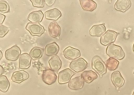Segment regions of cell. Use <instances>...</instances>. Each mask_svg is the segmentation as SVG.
<instances>
[{"label": "cell", "instance_id": "33", "mask_svg": "<svg viewBox=\"0 0 134 95\" xmlns=\"http://www.w3.org/2000/svg\"><path fill=\"white\" fill-rule=\"evenodd\" d=\"M133 51L134 52V43L133 45Z\"/></svg>", "mask_w": 134, "mask_h": 95}, {"label": "cell", "instance_id": "34", "mask_svg": "<svg viewBox=\"0 0 134 95\" xmlns=\"http://www.w3.org/2000/svg\"><path fill=\"white\" fill-rule=\"evenodd\" d=\"M132 95H134V91H133V94Z\"/></svg>", "mask_w": 134, "mask_h": 95}, {"label": "cell", "instance_id": "31", "mask_svg": "<svg viewBox=\"0 0 134 95\" xmlns=\"http://www.w3.org/2000/svg\"><path fill=\"white\" fill-rule=\"evenodd\" d=\"M0 75L1 76L4 72V69L0 65Z\"/></svg>", "mask_w": 134, "mask_h": 95}, {"label": "cell", "instance_id": "7", "mask_svg": "<svg viewBox=\"0 0 134 95\" xmlns=\"http://www.w3.org/2000/svg\"><path fill=\"white\" fill-rule=\"evenodd\" d=\"M42 79L45 84L51 85L54 83L57 79V76L55 73L50 69H46L43 71Z\"/></svg>", "mask_w": 134, "mask_h": 95}, {"label": "cell", "instance_id": "3", "mask_svg": "<svg viewBox=\"0 0 134 95\" xmlns=\"http://www.w3.org/2000/svg\"><path fill=\"white\" fill-rule=\"evenodd\" d=\"M25 28L32 36H41L44 31V27L38 23H28Z\"/></svg>", "mask_w": 134, "mask_h": 95}, {"label": "cell", "instance_id": "13", "mask_svg": "<svg viewBox=\"0 0 134 95\" xmlns=\"http://www.w3.org/2000/svg\"><path fill=\"white\" fill-rule=\"evenodd\" d=\"M31 59L30 56L27 53L21 54L19 58V68L26 69L29 68L31 64Z\"/></svg>", "mask_w": 134, "mask_h": 95}, {"label": "cell", "instance_id": "21", "mask_svg": "<svg viewBox=\"0 0 134 95\" xmlns=\"http://www.w3.org/2000/svg\"><path fill=\"white\" fill-rule=\"evenodd\" d=\"M80 4L84 10L92 11L95 9L97 7V4L92 0H80Z\"/></svg>", "mask_w": 134, "mask_h": 95}, {"label": "cell", "instance_id": "14", "mask_svg": "<svg viewBox=\"0 0 134 95\" xmlns=\"http://www.w3.org/2000/svg\"><path fill=\"white\" fill-rule=\"evenodd\" d=\"M48 31L50 35L52 37L58 38H59L61 32V28L55 21L51 22L48 27Z\"/></svg>", "mask_w": 134, "mask_h": 95}, {"label": "cell", "instance_id": "4", "mask_svg": "<svg viewBox=\"0 0 134 95\" xmlns=\"http://www.w3.org/2000/svg\"><path fill=\"white\" fill-rule=\"evenodd\" d=\"M119 33L111 30H108L100 38V42L104 45H107L114 42Z\"/></svg>", "mask_w": 134, "mask_h": 95}, {"label": "cell", "instance_id": "18", "mask_svg": "<svg viewBox=\"0 0 134 95\" xmlns=\"http://www.w3.org/2000/svg\"><path fill=\"white\" fill-rule=\"evenodd\" d=\"M59 50L58 45L55 42L47 44L45 46V54L48 56H51L57 54Z\"/></svg>", "mask_w": 134, "mask_h": 95}, {"label": "cell", "instance_id": "1", "mask_svg": "<svg viewBox=\"0 0 134 95\" xmlns=\"http://www.w3.org/2000/svg\"><path fill=\"white\" fill-rule=\"evenodd\" d=\"M106 52L109 57L118 60L123 59L125 56V53L120 46L111 44L107 47Z\"/></svg>", "mask_w": 134, "mask_h": 95}, {"label": "cell", "instance_id": "32", "mask_svg": "<svg viewBox=\"0 0 134 95\" xmlns=\"http://www.w3.org/2000/svg\"><path fill=\"white\" fill-rule=\"evenodd\" d=\"M2 57V53L1 51L0 50V60L1 59Z\"/></svg>", "mask_w": 134, "mask_h": 95}, {"label": "cell", "instance_id": "5", "mask_svg": "<svg viewBox=\"0 0 134 95\" xmlns=\"http://www.w3.org/2000/svg\"><path fill=\"white\" fill-rule=\"evenodd\" d=\"M88 64L83 58H80L72 61L70 64V67L76 72L83 71L87 67Z\"/></svg>", "mask_w": 134, "mask_h": 95}, {"label": "cell", "instance_id": "27", "mask_svg": "<svg viewBox=\"0 0 134 95\" xmlns=\"http://www.w3.org/2000/svg\"><path fill=\"white\" fill-rule=\"evenodd\" d=\"M32 5L38 8H42L44 6V1L43 0H30Z\"/></svg>", "mask_w": 134, "mask_h": 95}, {"label": "cell", "instance_id": "24", "mask_svg": "<svg viewBox=\"0 0 134 95\" xmlns=\"http://www.w3.org/2000/svg\"><path fill=\"white\" fill-rule=\"evenodd\" d=\"M10 86L9 82L7 77L4 75L0 77V90L3 92H6L8 90Z\"/></svg>", "mask_w": 134, "mask_h": 95}, {"label": "cell", "instance_id": "15", "mask_svg": "<svg viewBox=\"0 0 134 95\" xmlns=\"http://www.w3.org/2000/svg\"><path fill=\"white\" fill-rule=\"evenodd\" d=\"M131 5L130 0H118L115 3L114 7L116 10L123 12L128 9Z\"/></svg>", "mask_w": 134, "mask_h": 95}, {"label": "cell", "instance_id": "20", "mask_svg": "<svg viewBox=\"0 0 134 95\" xmlns=\"http://www.w3.org/2000/svg\"><path fill=\"white\" fill-rule=\"evenodd\" d=\"M61 15L60 11L56 8L48 10L44 13L46 18L51 20H57L60 17Z\"/></svg>", "mask_w": 134, "mask_h": 95}, {"label": "cell", "instance_id": "30", "mask_svg": "<svg viewBox=\"0 0 134 95\" xmlns=\"http://www.w3.org/2000/svg\"><path fill=\"white\" fill-rule=\"evenodd\" d=\"M5 18V16L1 14H0V24L1 25L4 21Z\"/></svg>", "mask_w": 134, "mask_h": 95}, {"label": "cell", "instance_id": "16", "mask_svg": "<svg viewBox=\"0 0 134 95\" xmlns=\"http://www.w3.org/2000/svg\"><path fill=\"white\" fill-rule=\"evenodd\" d=\"M106 29L103 24L94 25L90 29L89 33L92 36L100 37L105 32Z\"/></svg>", "mask_w": 134, "mask_h": 95}, {"label": "cell", "instance_id": "23", "mask_svg": "<svg viewBox=\"0 0 134 95\" xmlns=\"http://www.w3.org/2000/svg\"><path fill=\"white\" fill-rule=\"evenodd\" d=\"M43 49L39 47H35L30 51L29 54L32 60H35L39 59L42 56Z\"/></svg>", "mask_w": 134, "mask_h": 95}, {"label": "cell", "instance_id": "29", "mask_svg": "<svg viewBox=\"0 0 134 95\" xmlns=\"http://www.w3.org/2000/svg\"><path fill=\"white\" fill-rule=\"evenodd\" d=\"M44 1L46 4L48 6H51L55 3V0H45Z\"/></svg>", "mask_w": 134, "mask_h": 95}, {"label": "cell", "instance_id": "22", "mask_svg": "<svg viewBox=\"0 0 134 95\" xmlns=\"http://www.w3.org/2000/svg\"><path fill=\"white\" fill-rule=\"evenodd\" d=\"M81 77L85 82L89 83L97 79V75L92 71H85L82 73Z\"/></svg>", "mask_w": 134, "mask_h": 95}, {"label": "cell", "instance_id": "2", "mask_svg": "<svg viewBox=\"0 0 134 95\" xmlns=\"http://www.w3.org/2000/svg\"><path fill=\"white\" fill-rule=\"evenodd\" d=\"M92 67L101 77L105 73L107 70L105 63L98 56H94L92 60Z\"/></svg>", "mask_w": 134, "mask_h": 95}, {"label": "cell", "instance_id": "35", "mask_svg": "<svg viewBox=\"0 0 134 95\" xmlns=\"http://www.w3.org/2000/svg\"><path fill=\"white\" fill-rule=\"evenodd\" d=\"M133 74H134V72H133Z\"/></svg>", "mask_w": 134, "mask_h": 95}, {"label": "cell", "instance_id": "12", "mask_svg": "<svg viewBox=\"0 0 134 95\" xmlns=\"http://www.w3.org/2000/svg\"><path fill=\"white\" fill-rule=\"evenodd\" d=\"M84 85V81L81 76H78L71 79L68 84L71 89L78 90L82 88Z\"/></svg>", "mask_w": 134, "mask_h": 95}, {"label": "cell", "instance_id": "28", "mask_svg": "<svg viewBox=\"0 0 134 95\" xmlns=\"http://www.w3.org/2000/svg\"><path fill=\"white\" fill-rule=\"evenodd\" d=\"M9 28L2 25H0V37H4L8 32Z\"/></svg>", "mask_w": 134, "mask_h": 95}, {"label": "cell", "instance_id": "10", "mask_svg": "<svg viewBox=\"0 0 134 95\" xmlns=\"http://www.w3.org/2000/svg\"><path fill=\"white\" fill-rule=\"evenodd\" d=\"M64 55L66 58L72 60L79 57L81 55L80 52L78 49L70 46L66 48L63 51Z\"/></svg>", "mask_w": 134, "mask_h": 95}, {"label": "cell", "instance_id": "8", "mask_svg": "<svg viewBox=\"0 0 134 95\" xmlns=\"http://www.w3.org/2000/svg\"><path fill=\"white\" fill-rule=\"evenodd\" d=\"M75 73L69 68L64 69L59 73L58 81L60 84L66 83Z\"/></svg>", "mask_w": 134, "mask_h": 95}, {"label": "cell", "instance_id": "6", "mask_svg": "<svg viewBox=\"0 0 134 95\" xmlns=\"http://www.w3.org/2000/svg\"><path fill=\"white\" fill-rule=\"evenodd\" d=\"M21 53L20 48L16 45H14L5 51V57L7 60L15 61L18 59Z\"/></svg>", "mask_w": 134, "mask_h": 95}, {"label": "cell", "instance_id": "25", "mask_svg": "<svg viewBox=\"0 0 134 95\" xmlns=\"http://www.w3.org/2000/svg\"><path fill=\"white\" fill-rule=\"evenodd\" d=\"M119 63V62L117 60L112 58H110L107 61V67L109 70H114L117 68Z\"/></svg>", "mask_w": 134, "mask_h": 95}, {"label": "cell", "instance_id": "26", "mask_svg": "<svg viewBox=\"0 0 134 95\" xmlns=\"http://www.w3.org/2000/svg\"><path fill=\"white\" fill-rule=\"evenodd\" d=\"M9 10V7L8 3L5 1H0V12L2 13L8 12Z\"/></svg>", "mask_w": 134, "mask_h": 95}, {"label": "cell", "instance_id": "9", "mask_svg": "<svg viewBox=\"0 0 134 95\" xmlns=\"http://www.w3.org/2000/svg\"><path fill=\"white\" fill-rule=\"evenodd\" d=\"M111 81L117 89L122 87L124 85L125 80L119 71H116L111 74Z\"/></svg>", "mask_w": 134, "mask_h": 95}, {"label": "cell", "instance_id": "11", "mask_svg": "<svg viewBox=\"0 0 134 95\" xmlns=\"http://www.w3.org/2000/svg\"><path fill=\"white\" fill-rule=\"evenodd\" d=\"M29 77L28 73L24 70H20L14 72L12 75L11 79L14 82L20 83Z\"/></svg>", "mask_w": 134, "mask_h": 95}, {"label": "cell", "instance_id": "19", "mask_svg": "<svg viewBox=\"0 0 134 95\" xmlns=\"http://www.w3.org/2000/svg\"><path fill=\"white\" fill-rule=\"evenodd\" d=\"M44 15L42 12L40 10L32 11L28 15L27 20L32 23H37L41 22L43 18Z\"/></svg>", "mask_w": 134, "mask_h": 95}, {"label": "cell", "instance_id": "17", "mask_svg": "<svg viewBox=\"0 0 134 95\" xmlns=\"http://www.w3.org/2000/svg\"><path fill=\"white\" fill-rule=\"evenodd\" d=\"M48 62L52 70L56 72H58L61 67L62 62L57 55L52 56Z\"/></svg>", "mask_w": 134, "mask_h": 95}]
</instances>
